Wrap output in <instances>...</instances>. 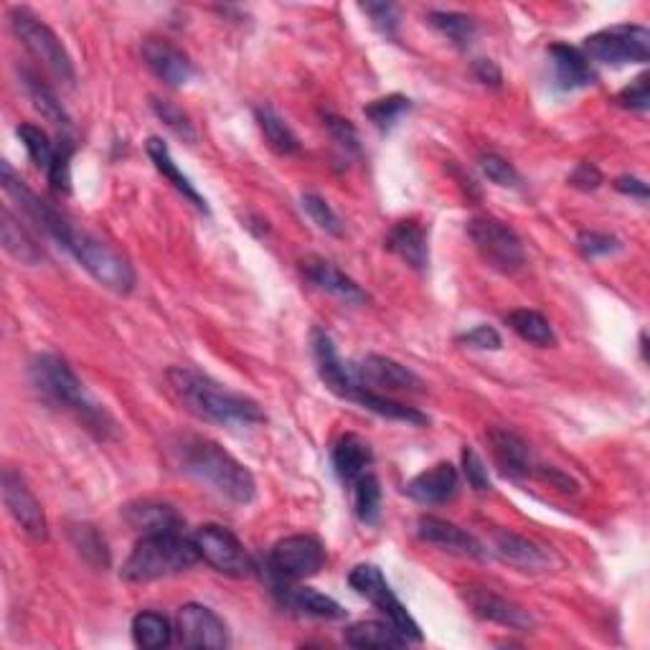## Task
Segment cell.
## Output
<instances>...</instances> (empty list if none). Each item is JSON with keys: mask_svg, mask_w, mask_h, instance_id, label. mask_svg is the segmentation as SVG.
I'll return each mask as SVG.
<instances>
[{"mask_svg": "<svg viewBox=\"0 0 650 650\" xmlns=\"http://www.w3.org/2000/svg\"><path fill=\"white\" fill-rule=\"evenodd\" d=\"M168 381L175 395L181 397L189 412L224 427H250L264 422L262 407L254 399L224 389L212 376L189 366H173L168 372Z\"/></svg>", "mask_w": 650, "mask_h": 650, "instance_id": "obj_1", "label": "cell"}, {"mask_svg": "<svg viewBox=\"0 0 650 650\" xmlns=\"http://www.w3.org/2000/svg\"><path fill=\"white\" fill-rule=\"evenodd\" d=\"M181 465L191 478L214 488L216 493L231 503L247 505L254 501L256 483L250 468H244L235 455H229L212 440H186L181 447Z\"/></svg>", "mask_w": 650, "mask_h": 650, "instance_id": "obj_2", "label": "cell"}, {"mask_svg": "<svg viewBox=\"0 0 650 650\" xmlns=\"http://www.w3.org/2000/svg\"><path fill=\"white\" fill-rule=\"evenodd\" d=\"M31 381L54 404H64L71 412H77L87 430L98 432L100 437H110L115 432V420L107 414V409L92 401L84 384L77 379V374L71 372V366L64 358L54 356V353L36 356L31 364Z\"/></svg>", "mask_w": 650, "mask_h": 650, "instance_id": "obj_3", "label": "cell"}, {"mask_svg": "<svg viewBox=\"0 0 650 650\" xmlns=\"http://www.w3.org/2000/svg\"><path fill=\"white\" fill-rule=\"evenodd\" d=\"M198 559L194 539H183L181 534H150L135 544L119 574L127 582H152L186 572Z\"/></svg>", "mask_w": 650, "mask_h": 650, "instance_id": "obj_4", "label": "cell"}, {"mask_svg": "<svg viewBox=\"0 0 650 650\" xmlns=\"http://www.w3.org/2000/svg\"><path fill=\"white\" fill-rule=\"evenodd\" d=\"M59 244L75 256V260L82 264V267L90 272L102 287H107V290L117 295L133 293L135 280H138L135 277L133 264L127 262L117 250H112L110 244H104L102 239L69 227Z\"/></svg>", "mask_w": 650, "mask_h": 650, "instance_id": "obj_5", "label": "cell"}, {"mask_svg": "<svg viewBox=\"0 0 650 650\" xmlns=\"http://www.w3.org/2000/svg\"><path fill=\"white\" fill-rule=\"evenodd\" d=\"M11 26L13 34L21 38V44L26 46L56 79L75 84V61H71L69 52L64 49L61 38L56 36L42 19H36L28 8H13Z\"/></svg>", "mask_w": 650, "mask_h": 650, "instance_id": "obj_6", "label": "cell"}, {"mask_svg": "<svg viewBox=\"0 0 650 650\" xmlns=\"http://www.w3.org/2000/svg\"><path fill=\"white\" fill-rule=\"evenodd\" d=\"M468 235L488 267L499 270L503 275H516L518 270H524V242L503 221L493 219V216H476L468 224Z\"/></svg>", "mask_w": 650, "mask_h": 650, "instance_id": "obj_7", "label": "cell"}, {"mask_svg": "<svg viewBox=\"0 0 650 650\" xmlns=\"http://www.w3.org/2000/svg\"><path fill=\"white\" fill-rule=\"evenodd\" d=\"M584 56L592 61L623 67V64H646L650 59V31L638 23L609 26L584 38Z\"/></svg>", "mask_w": 650, "mask_h": 650, "instance_id": "obj_8", "label": "cell"}, {"mask_svg": "<svg viewBox=\"0 0 650 650\" xmlns=\"http://www.w3.org/2000/svg\"><path fill=\"white\" fill-rule=\"evenodd\" d=\"M349 584L358 592L361 597H366L368 602H372L379 613L387 615V620L395 625L401 636L407 638V643H420L422 640L420 625H417L414 617L409 615V609L401 605L399 597L395 595V592H391L379 567H374V565L353 567L349 574Z\"/></svg>", "mask_w": 650, "mask_h": 650, "instance_id": "obj_9", "label": "cell"}, {"mask_svg": "<svg viewBox=\"0 0 650 650\" xmlns=\"http://www.w3.org/2000/svg\"><path fill=\"white\" fill-rule=\"evenodd\" d=\"M326 561V549L316 536H287L270 551V574L275 582H300L320 572Z\"/></svg>", "mask_w": 650, "mask_h": 650, "instance_id": "obj_10", "label": "cell"}, {"mask_svg": "<svg viewBox=\"0 0 650 650\" xmlns=\"http://www.w3.org/2000/svg\"><path fill=\"white\" fill-rule=\"evenodd\" d=\"M194 544L198 549V557L212 565L216 572L227 577H250L252 574V557L242 547V541L237 539L229 528L219 524L198 526L194 534Z\"/></svg>", "mask_w": 650, "mask_h": 650, "instance_id": "obj_11", "label": "cell"}, {"mask_svg": "<svg viewBox=\"0 0 650 650\" xmlns=\"http://www.w3.org/2000/svg\"><path fill=\"white\" fill-rule=\"evenodd\" d=\"M0 486H3V503L15 524H19L31 539L44 541L46 536H49V524H46V513L42 509V503L31 493L26 480H23L19 472L5 468L3 478H0Z\"/></svg>", "mask_w": 650, "mask_h": 650, "instance_id": "obj_12", "label": "cell"}, {"mask_svg": "<svg viewBox=\"0 0 650 650\" xmlns=\"http://www.w3.org/2000/svg\"><path fill=\"white\" fill-rule=\"evenodd\" d=\"M179 640L186 648H227L229 636L227 625L212 607L198 605V602H189L179 609Z\"/></svg>", "mask_w": 650, "mask_h": 650, "instance_id": "obj_13", "label": "cell"}, {"mask_svg": "<svg viewBox=\"0 0 650 650\" xmlns=\"http://www.w3.org/2000/svg\"><path fill=\"white\" fill-rule=\"evenodd\" d=\"M353 376L364 389H387V391H420L422 379L412 368L401 366L399 361L368 353L361 364L353 368Z\"/></svg>", "mask_w": 650, "mask_h": 650, "instance_id": "obj_14", "label": "cell"}, {"mask_svg": "<svg viewBox=\"0 0 650 650\" xmlns=\"http://www.w3.org/2000/svg\"><path fill=\"white\" fill-rule=\"evenodd\" d=\"M312 353H316V364H318V376L320 381L326 384L333 395H339L343 399H353L361 384L353 376V368L343 364L339 351H335L331 335L326 331L316 328L312 331Z\"/></svg>", "mask_w": 650, "mask_h": 650, "instance_id": "obj_15", "label": "cell"}, {"mask_svg": "<svg viewBox=\"0 0 650 650\" xmlns=\"http://www.w3.org/2000/svg\"><path fill=\"white\" fill-rule=\"evenodd\" d=\"M142 61L168 87H183L194 77V64L189 56L166 38H148L142 44Z\"/></svg>", "mask_w": 650, "mask_h": 650, "instance_id": "obj_16", "label": "cell"}, {"mask_svg": "<svg viewBox=\"0 0 650 650\" xmlns=\"http://www.w3.org/2000/svg\"><path fill=\"white\" fill-rule=\"evenodd\" d=\"M417 536L422 541L432 544V547H440L445 551L460 554V557H472V559H483L486 549L476 536L465 532V528L451 524V521L437 518V516H422L417 521Z\"/></svg>", "mask_w": 650, "mask_h": 650, "instance_id": "obj_17", "label": "cell"}, {"mask_svg": "<svg viewBox=\"0 0 650 650\" xmlns=\"http://www.w3.org/2000/svg\"><path fill=\"white\" fill-rule=\"evenodd\" d=\"M465 602H468L472 613L483 620H491L495 625H503V628L511 630H532L534 628V617L526 613L524 607L513 605L505 597L493 595L491 590L483 588H468L465 590Z\"/></svg>", "mask_w": 650, "mask_h": 650, "instance_id": "obj_18", "label": "cell"}, {"mask_svg": "<svg viewBox=\"0 0 650 650\" xmlns=\"http://www.w3.org/2000/svg\"><path fill=\"white\" fill-rule=\"evenodd\" d=\"M460 488V476H457V468L453 463H437L432 465L430 470L420 472V476L412 478L407 483V495L417 503L424 505H437L447 503Z\"/></svg>", "mask_w": 650, "mask_h": 650, "instance_id": "obj_19", "label": "cell"}, {"mask_svg": "<svg viewBox=\"0 0 650 650\" xmlns=\"http://www.w3.org/2000/svg\"><path fill=\"white\" fill-rule=\"evenodd\" d=\"M303 272L312 285L320 287V290L335 295V298H341L343 303H349V305L366 303V293L361 290V287L353 283L349 275H343V272L335 267L333 262L323 260V256H316V254L305 256Z\"/></svg>", "mask_w": 650, "mask_h": 650, "instance_id": "obj_20", "label": "cell"}, {"mask_svg": "<svg viewBox=\"0 0 650 650\" xmlns=\"http://www.w3.org/2000/svg\"><path fill=\"white\" fill-rule=\"evenodd\" d=\"M549 59H551L554 84H557L559 90L572 92L595 82V71L590 69V59L580 49H574V46H567V44L549 46Z\"/></svg>", "mask_w": 650, "mask_h": 650, "instance_id": "obj_21", "label": "cell"}, {"mask_svg": "<svg viewBox=\"0 0 650 650\" xmlns=\"http://www.w3.org/2000/svg\"><path fill=\"white\" fill-rule=\"evenodd\" d=\"M275 592L283 600V605L300 615L320 617V620H341V617H346V609L339 602L312 588H295V582H275Z\"/></svg>", "mask_w": 650, "mask_h": 650, "instance_id": "obj_22", "label": "cell"}, {"mask_svg": "<svg viewBox=\"0 0 650 650\" xmlns=\"http://www.w3.org/2000/svg\"><path fill=\"white\" fill-rule=\"evenodd\" d=\"M387 250L391 254H397L401 262H407L412 270H427L430 247L427 231L422 229V224H417L412 219L395 224L387 235Z\"/></svg>", "mask_w": 650, "mask_h": 650, "instance_id": "obj_23", "label": "cell"}, {"mask_svg": "<svg viewBox=\"0 0 650 650\" xmlns=\"http://www.w3.org/2000/svg\"><path fill=\"white\" fill-rule=\"evenodd\" d=\"M125 521L130 524L135 532L142 536L150 534H181L183 521L175 509L166 503H152V501H138L125 505Z\"/></svg>", "mask_w": 650, "mask_h": 650, "instance_id": "obj_24", "label": "cell"}, {"mask_svg": "<svg viewBox=\"0 0 650 650\" xmlns=\"http://www.w3.org/2000/svg\"><path fill=\"white\" fill-rule=\"evenodd\" d=\"M374 463V453L361 435H343L333 447V468L335 476L341 478L343 486H353L356 480L368 472Z\"/></svg>", "mask_w": 650, "mask_h": 650, "instance_id": "obj_25", "label": "cell"}, {"mask_svg": "<svg viewBox=\"0 0 650 650\" xmlns=\"http://www.w3.org/2000/svg\"><path fill=\"white\" fill-rule=\"evenodd\" d=\"M146 150H148V158L152 160V166H156V171L163 175V179L171 183V186L179 191V194L186 198V201H191V204H194L198 212H204V214H208V206H206V198L198 194L196 191V186L194 183H191V179L186 173L181 171L179 168V163H175L173 160V156H171V148L166 146L163 140L160 138H150L148 142H146Z\"/></svg>", "mask_w": 650, "mask_h": 650, "instance_id": "obj_26", "label": "cell"}, {"mask_svg": "<svg viewBox=\"0 0 650 650\" xmlns=\"http://www.w3.org/2000/svg\"><path fill=\"white\" fill-rule=\"evenodd\" d=\"M486 437L488 443H491L495 460H499L505 476L518 478V476H528V472L534 470L528 445L516 435V432L503 430V427H491Z\"/></svg>", "mask_w": 650, "mask_h": 650, "instance_id": "obj_27", "label": "cell"}, {"mask_svg": "<svg viewBox=\"0 0 650 650\" xmlns=\"http://www.w3.org/2000/svg\"><path fill=\"white\" fill-rule=\"evenodd\" d=\"M0 239H3V250L11 254L15 262L28 264V267L44 262L42 247L36 244V239L31 237V231L15 219L11 208H3V214H0Z\"/></svg>", "mask_w": 650, "mask_h": 650, "instance_id": "obj_28", "label": "cell"}, {"mask_svg": "<svg viewBox=\"0 0 650 650\" xmlns=\"http://www.w3.org/2000/svg\"><path fill=\"white\" fill-rule=\"evenodd\" d=\"M343 640H346V646L358 650H391L407 646V638L389 620H366L351 625Z\"/></svg>", "mask_w": 650, "mask_h": 650, "instance_id": "obj_29", "label": "cell"}, {"mask_svg": "<svg viewBox=\"0 0 650 650\" xmlns=\"http://www.w3.org/2000/svg\"><path fill=\"white\" fill-rule=\"evenodd\" d=\"M493 541H495V551H499V557L513 567L544 569L549 565V554L541 547H536L534 541L524 539V536L511 534V532H495Z\"/></svg>", "mask_w": 650, "mask_h": 650, "instance_id": "obj_30", "label": "cell"}, {"mask_svg": "<svg viewBox=\"0 0 650 650\" xmlns=\"http://www.w3.org/2000/svg\"><path fill=\"white\" fill-rule=\"evenodd\" d=\"M505 323L511 326V331L516 333L521 341L534 343V346H539V349L557 346V333H554L551 323L541 316V312L528 310V308H518V310L509 312Z\"/></svg>", "mask_w": 650, "mask_h": 650, "instance_id": "obj_31", "label": "cell"}, {"mask_svg": "<svg viewBox=\"0 0 650 650\" xmlns=\"http://www.w3.org/2000/svg\"><path fill=\"white\" fill-rule=\"evenodd\" d=\"M351 401H356V404L368 409V412H374L379 417H387V420L407 422V424H430V417L424 412H420V409L407 407V404H401V401H395V399H389L384 395H376V391H372V389L358 387V391L353 395Z\"/></svg>", "mask_w": 650, "mask_h": 650, "instance_id": "obj_32", "label": "cell"}, {"mask_svg": "<svg viewBox=\"0 0 650 650\" xmlns=\"http://www.w3.org/2000/svg\"><path fill=\"white\" fill-rule=\"evenodd\" d=\"M254 115H256V125H260L264 140H267V146L275 150L277 156H295V152H300L298 135L293 133V127L287 125L275 110L256 107Z\"/></svg>", "mask_w": 650, "mask_h": 650, "instance_id": "obj_33", "label": "cell"}, {"mask_svg": "<svg viewBox=\"0 0 650 650\" xmlns=\"http://www.w3.org/2000/svg\"><path fill=\"white\" fill-rule=\"evenodd\" d=\"M133 640L135 646L146 650L166 648L173 640V628L168 623V617L146 609V613H138L133 617Z\"/></svg>", "mask_w": 650, "mask_h": 650, "instance_id": "obj_34", "label": "cell"}, {"mask_svg": "<svg viewBox=\"0 0 650 650\" xmlns=\"http://www.w3.org/2000/svg\"><path fill=\"white\" fill-rule=\"evenodd\" d=\"M23 84H26V92H28L31 102H34V107L42 112V115L49 119L54 127H59V130H69L71 119L67 112H64L61 102L56 100V94L49 90V87H46L36 75H31V71L23 75Z\"/></svg>", "mask_w": 650, "mask_h": 650, "instance_id": "obj_35", "label": "cell"}, {"mask_svg": "<svg viewBox=\"0 0 650 650\" xmlns=\"http://www.w3.org/2000/svg\"><path fill=\"white\" fill-rule=\"evenodd\" d=\"M430 26L437 31V34H443L447 42H453L455 46H470L472 36H476V21L470 19V15L465 13H455V11H432L427 15Z\"/></svg>", "mask_w": 650, "mask_h": 650, "instance_id": "obj_36", "label": "cell"}, {"mask_svg": "<svg viewBox=\"0 0 650 650\" xmlns=\"http://www.w3.org/2000/svg\"><path fill=\"white\" fill-rule=\"evenodd\" d=\"M353 488V509H356L358 521L364 524H376L381 516V486L374 472H364Z\"/></svg>", "mask_w": 650, "mask_h": 650, "instance_id": "obj_37", "label": "cell"}, {"mask_svg": "<svg viewBox=\"0 0 650 650\" xmlns=\"http://www.w3.org/2000/svg\"><path fill=\"white\" fill-rule=\"evenodd\" d=\"M409 110H412V102H409L404 94H389V98H381V100L368 104L364 112L381 133H387L399 123L401 117L407 115Z\"/></svg>", "mask_w": 650, "mask_h": 650, "instance_id": "obj_38", "label": "cell"}, {"mask_svg": "<svg viewBox=\"0 0 650 650\" xmlns=\"http://www.w3.org/2000/svg\"><path fill=\"white\" fill-rule=\"evenodd\" d=\"M19 138L23 142V148H26L28 158L34 160V163L42 168V171H49L52 163H54V156H56V148L52 146L49 135H46L42 127L36 125H19Z\"/></svg>", "mask_w": 650, "mask_h": 650, "instance_id": "obj_39", "label": "cell"}, {"mask_svg": "<svg viewBox=\"0 0 650 650\" xmlns=\"http://www.w3.org/2000/svg\"><path fill=\"white\" fill-rule=\"evenodd\" d=\"M303 212L310 216L312 224H318V229L328 231V235L339 237L343 231L339 214H335L333 208L328 206V201L320 198L318 194H305L303 196Z\"/></svg>", "mask_w": 650, "mask_h": 650, "instance_id": "obj_40", "label": "cell"}, {"mask_svg": "<svg viewBox=\"0 0 650 650\" xmlns=\"http://www.w3.org/2000/svg\"><path fill=\"white\" fill-rule=\"evenodd\" d=\"M152 110H156V115L163 119V123L171 127V130L183 138L186 142H194L196 140V130H194V123H191V117L183 112L181 107H175L173 102H166V100H152Z\"/></svg>", "mask_w": 650, "mask_h": 650, "instance_id": "obj_41", "label": "cell"}, {"mask_svg": "<svg viewBox=\"0 0 650 650\" xmlns=\"http://www.w3.org/2000/svg\"><path fill=\"white\" fill-rule=\"evenodd\" d=\"M71 156H75V148H71L69 140H61L59 148H56L54 163L46 175H49V183L54 191L59 194H69L71 191Z\"/></svg>", "mask_w": 650, "mask_h": 650, "instance_id": "obj_42", "label": "cell"}, {"mask_svg": "<svg viewBox=\"0 0 650 650\" xmlns=\"http://www.w3.org/2000/svg\"><path fill=\"white\" fill-rule=\"evenodd\" d=\"M480 171H483L488 175V181H493L495 186L513 189L521 183V175L516 168H513L505 158L495 156V152H486V156H480Z\"/></svg>", "mask_w": 650, "mask_h": 650, "instance_id": "obj_43", "label": "cell"}, {"mask_svg": "<svg viewBox=\"0 0 650 650\" xmlns=\"http://www.w3.org/2000/svg\"><path fill=\"white\" fill-rule=\"evenodd\" d=\"M75 539L79 551L84 554L92 565L98 567H107L110 565V554H107V544L100 539V534L94 532L92 526H79L75 528Z\"/></svg>", "mask_w": 650, "mask_h": 650, "instance_id": "obj_44", "label": "cell"}, {"mask_svg": "<svg viewBox=\"0 0 650 650\" xmlns=\"http://www.w3.org/2000/svg\"><path fill=\"white\" fill-rule=\"evenodd\" d=\"M463 472L468 478V486L476 493H491V476H488L486 463L472 447H463Z\"/></svg>", "mask_w": 650, "mask_h": 650, "instance_id": "obj_45", "label": "cell"}, {"mask_svg": "<svg viewBox=\"0 0 650 650\" xmlns=\"http://www.w3.org/2000/svg\"><path fill=\"white\" fill-rule=\"evenodd\" d=\"M577 244H580L582 254L590 256V260L615 254L620 250V239L613 235H605V231H582V235L577 237Z\"/></svg>", "mask_w": 650, "mask_h": 650, "instance_id": "obj_46", "label": "cell"}, {"mask_svg": "<svg viewBox=\"0 0 650 650\" xmlns=\"http://www.w3.org/2000/svg\"><path fill=\"white\" fill-rule=\"evenodd\" d=\"M361 11H364L368 19H372L374 28L381 31L384 36H395L399 26V11L397 5L391 3H361Z\"/></svg>", "mask_w": 650, "mask_h": 650, "instance_id": "obj_47", "label": "cell"}, {"mask_svg": "<svg viewBox=\"0 0 650 650\" xmlns=\"http://www.w3.org/2000/svg\"><path fill=\"white\" fill-rule=\"evenodd\" d=\"M326 127L331 130V138L335 140V146L346 152V156H356V152L361 150L358 133H356V127L349 123V119L326 115Z\"/></svg>", "mask_w": 650, "mask_h": 650, "instance_id": "obj_48", "label": "cell"}, {"mask_svg": "<svg viewBox=\"0 0 650 650\" xmlns=\"http://www.w3.org/2000/svg\"><path fill=\"white\" fill-rule=\"evenodd\" d=\"M617 104L625 110H636V112H648L650 107V87H648V77H638L636 82H630V87L617 94Z\"/></svg>", "mask_w": 650, "mask_h": 650, "instance_id": "obj_49", "label": "cell"}, {"mask_svg": "<svg viewBox=\"0 0 650 650\" xmlns=\"http://www.w3.org/2000/svg\"><path fill=\"white\" fill-rule=\"evenodd\" d=\"M457 341L465 343V346H468V349H478V351H499L503 346L501 333L495 331V328H491V326L472 328V331L463 333Z\"/></svg>", "mask_w": 650, "mask_h": 650, "instance_id": "obj_50", "label": "cell"}, {"mask_svg": "<svg viewBox=\"0 0 650 650\" xmlns=\"http://www.w3.org/2000/svg\"><path fill=\"white\" fill-rule=\"evenodd\" d=\"M569 186L580 191H595L602 186V173L597 171V166L580 163L572 173H569Z\"/></svg>", "mask_w": 650, "mask_h": 650, "instance_id": "obj_51", "label": "cell"}, {"mask_svg": "<svg viewBox=\"0 0 650 650\" xmlns=\"http://www.w3.org/2000/svg\"><path fill=\"white\" fill-rule=\"evenodd\" d=\"M536 476L547 480V483H551L554 488H559L561 493H577V488H580L572 478L565 476V472H559L557 468H536Z\"/></svg>", "mask_w": 650, "mask_h": 650, "instance_id": "obj_52", "label": "cell"}, {"mask_svg": "<svg viewBox=\"0 0 650 650\" xmlns=\"http://www.w3.org/2000/svg\"><path fill=\"white\" fill-rule=\"evenodd\" d=\"M472 71H476V77H478L483 84L501 87V82H503V75H501L499 64L491 61V59H478V61H476V67H472Z\"/></svg>", "mask_w": 650, "mask_h": 650, "instance_id": "obj_53", "label": "cell"}, {"mask_svg": "<svg viewBox=\"0 0 650 650\" xmlns=\"http://www.w3.org/2000/svg\"><path fill=\"white\" fill-rule=\"evenodd\" d=\"M615 189L625 196L648 201V186L640 179H636V175H620V179H615Z\"/></svg>", "mask_w": 650, "mask_h": 650, "instance_id": "obj_54", "label": "cell"}]
</instances>
